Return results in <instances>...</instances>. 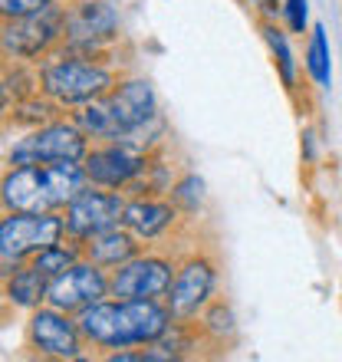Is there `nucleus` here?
Instances as JSON below:
<instances>
[{"label":"nucleus","mask_w":342,"mask_h":362,"mask_svg":"<svg viewBox=\"0 0 342 362\" xmlns=\"http://www.w3.org/2000/svg\"><path fill=\"white\" fill-rule=\"evenodd\" d=\"M171 310L158 300H99L79 313V329L93 346L129 349L155 346L171 333Z\"/></svg>","instance_id":"obj_1"},{"label":"nucleus","mask_w":342,"mask_h":362,"mask_svg":"<svg viewBox=\"0 0 342 362\" xmlns=\"http://www.w3.org/2000/svg\"><path fill=\"white\" fill-rule=\"evenodd\" d=\"M89 185L83 162H53V165H13L0 178V204L7 211H49L66 208L79 191Z\"/></svg>","instance_id":"obj_2"},{"label":"nucleus","mask_w":342,"mask_h":362,"mask_svg":"<svg viewBox=\"0 0 342 362\" xmlns=\"http://www.w3.org/2000/svg\"><path fill=\"white\" fill-rule=\"evenodd\" d=\"M155 115H158L155 89L145 79H129V83L112 86L93 103H86L79 109L76 122L93 139L132 142V135H138L148 122H155Z\"/></svg>","instance_id":"obj_3"},{"label":"nucleus","mask_w":342,"mask_h":362,"mask_svg":"<svg viewBox=\"0 0 342 362\" xmlns=\"http://www.w3.org/2000/svg\"><path fill=\"white\" fill-rule=\"evenodd\" d=\"M66 224L57 211L33 214V211H7L0 218V276H10L23 260H33L40 250L59 244Z\"/></svg>","instance_id":"obj_4"},{"label":"nucleus","mask_w":342,"mask_h":362,"mask_svg":"<svg viewBox=\"0 0 342 362\" xmlns=\"http://www.w3.org/2000/svg\"><path fill=\"white\" fill-rule=\"evenodd\" d=\"M40 89L59 105H86L112 89V73L83 57H66L43 66Z\"/></svg>","instance_id":"obj_5"},{"label":"nucleus","mask_w":342,"mask_h":362,"mask_svg":"<svg viewBox=\"0 0 342 362\" xmlns=\"http://www.w3.org/2000/svg\"><path fill=\"white\" fill-rule=\"evenodd\" d=\"M89 152V135L79 122H49L33 129L10 148V165H53L83 162Z\"/></svg>","instance_id":"obj_6"},{"label":"nucleus","mask_w":342,"mask_h":362,"mask_svg":"<svg viewBox=\"0 0 342 362\" xmlns=\"http://www.w3.org/2000/svg\"><path fill=\"white\" fill-rule=\"evenodd\" d=\"M83 172L95 188H129L148 172V158L132 142H105L89 148L83 158Z\"/></svg>","instance_id":"obj_7"},{"label":"nucleus","mask_w":342,"mask_h":362,"mask_svg":"<svg viewBox=\"0 0 342 362\" xmlns=\"http://www.w3.org/2000/svg\"><path fill=\"white\" fill-rule=\"evenodd\" d=\"M66 20H63V10H57L53 4L37 13H27V17H13L4 23L0 30V49L7 57L17 59H33L40 53H47L49 43L63 33Z\"/></svg>","instance_id":"obj_8"},{"label":"nucleus","mask_w":342,"mask_h":362,"mask_svg":"<svg viewBox=\"0 0 342 362\" xmlns=\"http://www.w3.org/2000/svg\"><path fill=\"white\" fill-rule=\"evenodd\" d=\"M122 211H125V201L119 198V194L83 188L76 198L66 204V214H63L66 238L76 240V244H86L89 238L102 234V230L119 228V224H122Z\"/></svg>","instance_id":"obj_9"},{"label":"nucleus","mask_w":342,"mask_h":362,"mask_svg":"<svg viewBox=\"0 0 342 362\" xmlns=\"http://www.w3.org/2000/svg\"><path fill=\"white\" fill-rule=\"evenodd\" d=\"M109 296V276H105V267L86 260V264H73L66 267L59 276L49 280L47 290V303L63 310V313H83L86 306L99 303Z\"/></svg>","instance_id":"obj_10"},{"label":"nucleus","mask_w":342,"mask_h":362,"mask_svg":"<svg viewBox=\"0 0 342 362\" xmlns=\"http://www.w3.org/2000/svg\"><path fill=\"white\" fill-rule=\"evenodd\" d=\"M83 329L79 320H69V313L57 306H37L30 316V346L40 356L49 359H79L83 356Z\"/></svg>","instance_id":"obj_11"},{"label":"nucleus","mask_w":342,"mask_h":362,"mask_svg":"<svg viewBox=\"0 0 342 362\" xmlns=\"http://www.w3.org/2000/svg\"><path fill=\"white\" fill-rule=\"evenodd\" d=\"M175 270L165 257H132L109 276V296L115 300H158L168 296Z\"/></svg>","instance_id":"obj_12"},{"label":"nucleus","mask_w":342,"mask_h":362,"mask_svg":"<svg viewBox=\"0 0 342 362\" xmlns=\"http://www.w3.org/2000/svg\"><path fill=\"white\" fill-rule=\"evenodd\" d=\"M214 284H218V276H214V267H211L208 260H188V264L175 274V280H171V290H168L171 316H175V320L198 316L201 310L211 303Z\"/></svg>","instance_id":"obj_13"},{"label":"nucleus","mask_w":342,"mask_h":362,"mask_svg":"<svg viewBox=\"0 0 342 362\" xmlns=\"http://www.w3.org/2000/svg\"><path fill=\"white\" fill-rule=\"evenodd\" d=\"M115 30H119V17L112 13V7L93 0V4H83L69 13L63 33H66V43L73 49H95L99 43L112 40Z\"/></svg>","instance_id":"obj_14"},{"label":"nucleus","mask_w":342,"mask_h":362,"mask_svg":"<svg viewBox=\"0 0 342 362\" xmlns=\"http://www.w3.org/2000/svg\"><path fill=\"white\" fill-rule=\"evenodd\" d=\"M175 221V208L168 201H155V198H138V201H129L122 211V228L132 230L138 240H152L158 234L171 228Z\"/></svg>","instance_id":"obj_15"},{"label":"nucleus","mask_w":342,"mask_h":362,"mask_svg":"<svg viewBox=\"0 0 342 362\" xmlns=\"http://www.w3.org/2000/svg\"><path fill=\"white\" fill-rule=\"evenodd\" d=\"M86 257L93 264H99V267H122L125 260L138 257V238L132 230L109 228L86 240Z\"/></svg>","instance_id":"obj_16"},{"label":"nucleus","mask_w":342,"mask_h":362,"mask_svg":"<svg viewBox=\"0 0 342 362\" xmlns=\"http://www.w3.org/2000/svg\"><path fill=\"white\" fill-rule=\"evenodd\" d=\"M47 290H49V276L40 274L33 264L17 267L7 276V300L20 310H37L40 303H47Z\"/></svg>","instance_id":"obj_17"},{"label":"nucleus","mask_w":342,"mask_h":362,"mask_svg":"<svg viewBox=\"0 0 342 362\" xmlns=\"http://www.w3.org/2000/svg\"><path fill=\"white\" fill-rule=\"evenodd\" d=\"M306 69L316 79V86H333V53H329L326 27H313V37H309V47H306Z\"/></svg>","instance_id":"obj_18"},{"label":"nucleus","mask_w":342,"mask_h":362,"mask_svg":"<svg viewBox=\"0 0 342 362\" xmlns=\"http://www.w3.org/2000/svg\"><path fill=\"white\" fill-rule=\"evenodd\" d=\"M76 257H79L76 247H66V244H53V247L40 250V254L30 260V264H33L40 274H47L49 280H53V276H59L66 267H73V264H76Z\"/></svg>","instance_id":"obj_19"},{"label":"nucleus","mask_w":342,"mask_h":362,"mask_svg":"<svg viewBox=\"0 0 342 362\" xmlns=\"http://www.w3.org/2000/svg\"><path fill=\"white\" fill-rule=\"evenodd\" d=\"M264 40L270 43L273 49V59H276V69H280V76H283L286 86H293L296 83V59H293V49L286 43V33L276 27H264Z\"/></svg>","instance_id":"obj_20"},{"label":"nucleus","mask_w":342,"mask_h":362,"mask_svg":"<svg viewBox=\"0 0 342 362\" xmlns=\"http://www.w3.org/2000/svg\"><path fill=\"white\" fill-rule=\"evenodd\" d=\"M201 191H204V185H201V178H194V175H188V178H181L178 185H175V191H171V198L178 201L181 208L194 211L201 204Z\"/></svg>","instance_id":"obj_21"},{"label":"nucleus","mask_w":342,"mask_h":362,"mask_svg":"<svg viewBox=\"0 0 342 362\" xmlns=\"http://www.w3.org/2000/svg\"><path fill=\"white\" fill-rule=\"evenodd\" d=\"M283 13L293 33H306V27H309V0H286Z\"/></svg>","instance_id":"obj_22"},{"label":"nucleus","mask_w":342,"mask_h":362,"mask_svg":"<svg viewBox=\"0 0 342 362\" xmlns=\"http://www.w3.org/2000/svg\"><path fill=\"white\" fill-rule=\"evenodd\" d=\"M53 0H0V17H27V13H37V10L49 7Z\"/></svg>","instance_id":"obj_23"},{"label":"nucleus","mask_w":342,"mask_h":362,"mask_svg":"<svg viewBox=\"0 0 342 362\" xmlns=\"http://www.w3.org/2000/svg\"><path fill=\"white\" fill-rule=\"evenodd\" d=\"M4 112H7V89L0 86V119H4Z\"/></svg>","instance_id":"obj_24"}]
</instances>
